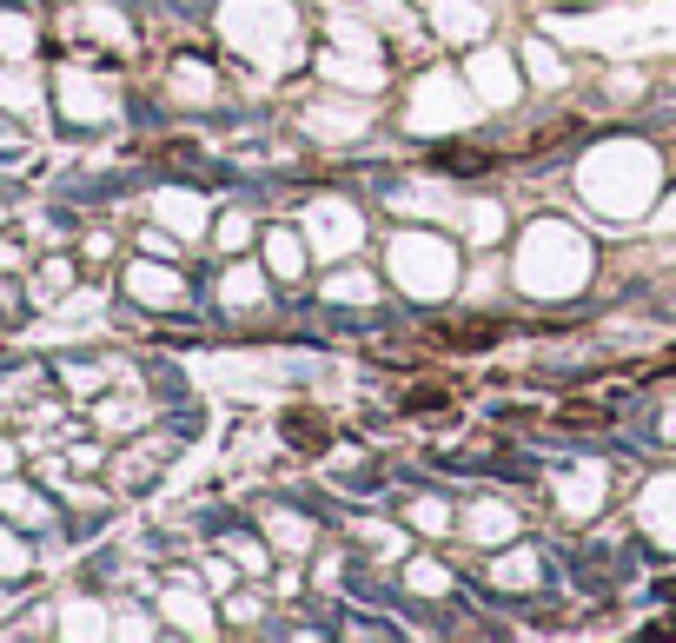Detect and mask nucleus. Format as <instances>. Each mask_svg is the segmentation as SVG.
Wrapping results in <instances>:
<instances>
[{"label": "nucleus", "instance_id": "1", "mask_svg": "<svg viewBox=\"0 0 676 643\" xmlns=\"http://www.w3.org/2000/svg\"><path fill=\"white\" fill-rule=\"evenodd\" d=\"M425 339L438 352H485V345H498V325H485V319H471V325H431Z\"/></svg>", "mask_w": 676, "mask_h": 643}]
</instances>
